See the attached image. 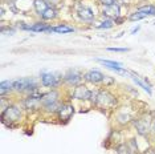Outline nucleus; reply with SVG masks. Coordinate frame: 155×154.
I'll return each mask as SVG.
<instances>
[{"mask_svg": "<svg viewBox=\"0 0 155 154\" xmlns=\"http://www.w3.org/2000/svg\"><path fill=\"white\" fill-rule=\"evenodd\" d=\"M143 154H155V152L153 149H149V150H146V152H144Z\"/></svg>", "mask_w": 155, "mask_h": 154, "instance_id": "obj_27", "label": "nucleus"}, {"mask_svg": "<svg viewBox=\"0 0 155 154\" xmlns=\"http://www.w3.org/2000/svg\"><path fill=\"white\" fill-rule=\"evenodd\" d=\"M107 51H110V52H127L129 48H107Z\"/></svg>", "mask_w": 155, "mask_h": 154, "instance_id": "obj_26", "label": "nucleus"}, {"mask_svg": "<svg viewBox=\"0 0 155 154\" xmlns=\"http://www.w3.org/2000/svg\"><path fill=\"white\" fill-rule=\"evenodd\" d=\"M154 9H155L154 5H144V7H139L138 11L142 12V13H146V15H153Z\"/></svg>", "mask_w": 155, "mask_h": 154, "instance_id": "obj_22", "label": "nucleus"}, {"mask_svg": "<svg viewBox=\"0 0 155 154\" xmlns=\"http://www.w3.org/2000/svg\"><path fill=\"white\" fill-rule=\"evenodd\" d=\"M134 125H135V128H137V130H138V133L140 136H144L147 133V125H144L142 120H137V121H134Z\"/></svg>", "mask_w": 155, "mask_h": 154, "instance_id": "obj_16", "label": "nucleus"}, {"mask_svg": "<svg viewBox=\"0 0 155 154\" xmlns=\"http://www.w3.org/2000/svg\"><path fill=\"white\" fill-rule=\"evenodd\" d=\"M73 28L72 27H68V25H57V27H53V31L52 32H57V33H70V32H73Z\"/></svg>", "mask_w": 155, "mask_h": 154, "instance_id": "obj_18", "label": "nucleus"}, {"mask_svg": "<svg viewBox=\"0 0 155 154\" xmlns=\"http://www.w3.org/2000/svg\"><path fill=\"white\" fill-rule=\"evenodd\" d=\"M57 113H58V117L61 121H69L70 118H72L73 113H74V108H73V105H70V104H65L60 108V110Z\"/></svg>", "mask_w": 155, "mask_h": 154, "instance_id": "obj_7", "label": "nucleus"}, {"mask_svg": "<svg viewBox=\"0 0 155 154\" xmlns=\"http://www.w3.org/2000/svg\"><path fill=\"white\" fill-rule=\"evenodd\" d=\"M154 132H155V124H154Z\"/></svg>", "mask_w": 155, "mask_h": 154, "instance_id": "obj_30", "label": "nucleus"}, {"mask_svg": "<svg viewBox=\"0 0 155 154\" xmlns=\"http://www.w3.org/2000/svg\"><path fill=\"white\" fill-rule=\"evenodd\" d=\"M114 25V20L113 19H106L105 22H102L101 24H98L97 28L98 29H109V28H111Z\"/></svg>", "mask_w": 155, "mask_h": 154, "instance_id": "obj_20", "label": "nucleus"}, {"mask_svg": "<svg viewBox=\"0 0 155 154\" xmlns=\"http://www.w3.org/2000/svg\"><path fill=\"white\" fill-rule=\"evenodd\" d=\"M144 17H147L146 13H142V12H139V11H137V12H134L130 15L129 19L131 20V22H135V20H140V19H144Z\"/></svg>", "mask_w": 155, "mask_h": 154, "instance_id": "obj_23", "label": "nucleus"}, {"mask_svg": "<svg viewBox=\"0 0 155 154\" xmlns=\"http://www.w3.org/2000/svg\"><path fill=\"white\" fill-rule=\"evenodd\" d=\"M153 15H154V16H155V9H154V13H153Z\"/></svg>", "mask_w": 155, "mask_h": 154, "instance_id": "obj_29", "label": "nucleus"}, {"mask_svg": "<svg viewBox=\"0 0 155 154\" xmlns=\"http://www.w3.org/2000/svg\"><path fill=\"white\" fill-rule=\"evenodd\" d=\"M100 3L104 7H110V5L117 4V0H100Z\"/></svg>", "mask_w": 155, "mask_h": 154, "instance_id": "obj_24", "label": "nucleus"}, {"mask_svg": "<svg viewBox=\"0 0 155 154\" xmlns=\"http://www.w3.org/2000/svg\"><path fill=\"white\" fill-rule=\"evenodd\" d=\"M33 8L37 12V15H43V13L49 8L48 3L45 0H33Z\"/></svg>", "mask_w": 155, "mask_h": 154, "instance_id": "obj_14", "label": "nucleus"}, {"mask_svg": "<svg viewBox=\"0 0 155 154\" xmlns=\"http://www.w3.org/2000/svg\"><path fill=\"white\" fill-rule=\"evenodd\" d=\"M119 11H121V7H119L117 3V4L110 5V7H104L102 13H104V16L109 17V19H117L119 16Z\"/></svg>", "mask_w": 155, "mask_h": 154, "instance_id": "obj_11", "label": "nucleus"}, {"mask_svg": "<svg viewBox=\"0 0 155 154\" xmlns=\"http://www.w3.org/2000/svg\"><path fill=\"white\" fill-rule=\"evenodd\" d=\"M91 96V92L85 85H78L73 92V97L77 100H89Z\"/></svg>", "mask_w": 155, "mask_h": 154, "instance_id": "obj_10", "label": "nucleus"}, {"mask_svg": "<svg viewBox=\"0 0 155 154\" xmlns=\"http://www.w3.org/2000/svg\"><path fill=\"white\" fill-rule=\"evenodd\" d=\"M13 89L23 92V90H36L37 85L33 79H17L13 80Z\"/></svg>", "mask_w": 155, "mask_h": 154, "instance_id": "obj_3", "label": "nucleus"}, {"mask_svg": "<svg viewBox=\"0 0 155 154\" xmlns=\"http://www.w3.org/2000/svg\"><path fill=\"white\" fill-rule=\"evenodd\" d=\"M104 75L100 72V71H89V72H86L85 75H84V79L86 80V81H89V82H91V84H100V82H102V80H104Z\"/></svg>", "mask_w": 155, "mask_h": 154, "instance_id": "obj_9", "label": "nucleus"}, {"mask_svg": "<svg viewBox=\"0 0 155 154\" xmlns=\"http://www.w3.org/2000/svg\"><path fill=\"white\" fill-rule=\"evenodd\" d=\"M64 80L68 84H70V85H78L80 84V81L82 80V77H81V75L78 72H76V71H70V72H68L65 75V77H64Z\"/></svg>", "mask_w": 155, "mask_h": 154, "instance_id": "obj_12", "label": "nucleus"}, {"mask_svg": "<svg viewBox=\"0 0 155 154\" xmlns=\"http://www.w3.org/2000/svg\"><path fill=\"white\" fill-rule=\"evenodd\" d=\"M60 82V77L56 76L54 73H48V72H43L41 73V84L44 86H57Z\"/></svg>", "mask_w": 155, "mask_h": 154, "instance_id": "obj_5", "label": "nucleus"}, {"mask_svg": "<svg viewBox=\"0 0 155 154\" xmlns=\"http://www.w3.org/2000/svg\"><path fill=\"white\" fill-rule=\"evenodd\" d=\"M133 150L129 148L127 143H121L117 146V154H131Z\"/></svg>", "mask_w": 155, "mask_h": 154, "instance_id": "obj_19", "label": "nucleus"}, {"mask_svg": "<svg viewBox=\"0 0 155 154\" xmlns=\"http://www.w3.org/2000/svg\"><path fill=\"white\" fill-rule=\"evenodd\" d=\"M11 89H13V81H9V80L2 81V84H0V93H2V96H4Z\"/></svg>", "mask_w": 155, "mask_h": 154, "instance_id": "obj_15", "label": "nucleus"}, {"mask_svg": "<svg viewBox=\"0 0 155 154\" xmlns=\"http://www.w3.org/2000/svg\"><path fill=\"white\" fill-rule=\"evenodd\" d=\"M78 16H80L81 20H84V22H91V20L94 19V13L89 7H82V8L78 11Z\"/></svg>", "mask_w": 155, "mask_h": 154, "instance_id": "obj_13", "label": "nucleus"}, {"mask_svg": "<svg viewBox=\"0 0 155 154\" xmlns=\"http://www.w3.org/2000/svg\"><path fill=\"white\" fill-rule=\"evenodd\" d=\"M20 117H21V113H20V109L17 106H8L2 112V120L3 122L8 121V126H11V122L20 120Z\"/></svg>", "mask_w": 155, "mask_h": 154, "instance_id": "obj_2", "label": "nucleus"}, {"mask_svg": "<svg viewBox=\"0 0 155 154\" xmlns=\"http://www.w3.org/2000/svg\"><path fill=\"white\" fill-rule=\"evenodd\" d=\"M21 29H27V31H32V32H52L53 27H49L45 23H35L33 25H25L24 23H21Z\"/></svg>", "mask_w": 155, "mask_h": 154, "instance_id": "obj_6", "label": "nucleus"}, {"mask_svg": "<svg viewBox=\"0 0 155 154\" xmlns=\"http://www.w3.org/2000/svg\"><path fill=\"white\" fill-rule=\"evenodd\" d=\"M96 104L102 108H107V106H111V105L115 104V99H114V96H111L106 90H101V92H98Z\"/></svg>", "mask_w": 155, "mask_h": 154, "instance_id": "obj_4", "label": "nucleus"}, {"mask_svg": "<svg viewBox=\"0 0 155 154\" xmlns=\"http://www.w3.org/2000/svg\"><path fill=\"white\" fill-rule=\"evenodd\" d=\"M98 62H101L102 65H105L109 69H113V71L122 73V75H127V72L125 69H122V64L121 62H115V61H110V60H104V59H97Z\"/></svg>", "mask_w": 155, "mask_h": 154, "instance_id": "obj_8", "label": "nucleus"}, {"mask_svg": "<svg viewBox=\"0 0 155 154\" xmlns=\"http://www.w3.org/2000/svg\"><path fill=\"white\" fill-rule=\"evenodd\" d=\"M139 28H140V27H137V28H134V29L131 31V33L134 35V33H135V32H137V31H139Z\"/></svg>", "mask_w": 155, "mask_h": 154, "instance_id": "obj_28", "label": "nucleus"}, {"mask_svg": "<svg viewBox=\"0 0 155 154\" xmlns=\"http://www.w3.org/2000/svg\"><path fill=\"white\" fill-rule=\"evenodd\" d=\"M102 82H104L105 85H111V84H114V79H113V77H109V76H105L104 80H102Z\"/></svg>", "mask_w": 155, "mask_h": 154, "instance_id": "obj_25", "label": "nucleus"}, {"mask_svg": "<svg viewBox=\"0 0 155 154\" xmlns=\"http://www.w3.org/2000/svg\"><path fill=\"white\" fill-rule=\"evenodd\" d=\"M41 105L44 106V109H47L48 112H58L60 108L62 106L58 102V96L56 92H51L43 96L41 99Z\"/></svg>", "mask_w": 155, "mask_h": 154, "instance_id": "obj_1", "label": "nucleus"}, {"mask_svg": "<svg viewBox=\"0 0 155 154\" xmlns=\"http://www.w3.org/2000/svg\"><path fill=\"white\" fill-rule=\"evenodd\" d=\"M131 79L134 80V82H135L137 85H139L140 88H143V89L146 90V92L149 93V94H151V89H150V86H149V85H146V84H144V82H142V81H140V80H139L137 76H131Z\"/></svg>", "mask_w": 155, "mask_h": 154, "instance_id": "obj_21", "label": "nucleus"}, {"mask_svg": "<svg viewBox=\"0 0 155 154\" xmlns=\"http://www.w3.org/2000/svg\"><path fill=\"white\" fill-rule=\"evenodd\" d=\"M56 16H57V11H56L54 8H52V7H49L47 11L41 15V17H43L44 20H52V19H54Z\"/></svg>", "mask_w": 155, "mask_h": 154, "instance_id": "obj_17", "label": "nucleus"}]
</instances>
